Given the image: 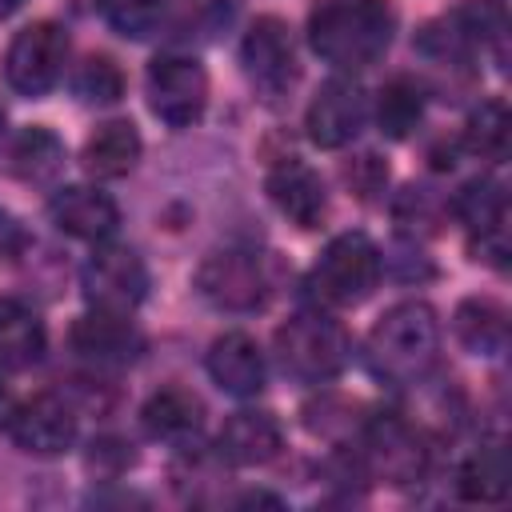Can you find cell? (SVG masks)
Returning a JSON list of instances; mask_svg holds the SVG:
<instances>
[{"mask_svg":"<svg viewBox=\"0 0 512 512\" xmlns=\"http://www.w3.org/2000/svg\"><path fill=\"white\" fill-rule=\"evenodd\" d=\"M456 492H460V500H472V504H500L508 496V448L500 440L480 444L460 464Z\"/></svg>","mask_w":512,"mask_h":512,"instance_id":"cell-23","label":"cell"},{"mask_svg":"<svg viewBox=\"0 0 512 512\" xmlns=\"http://www.w3.org/2000/svg\"><path fill=\"white\" fill-rule=\"evenodd\" d=\"M72 88L84 104H116L124 96V72L112 56H84L72 76Z\"/></svg>","mask_w":512,"mask_h":512,"instance_id":"cell-28","label":"cell"},{"mask_svg":"<svg viewBox=\"0 0 512 512\" xmlns=\"http://www.w3.org/2000/svg\"><path fill=\"white\" fill-rule=\"evenodd\" d=\"M144 84L152 116L168 128H192L208 108V72L192 56H156Z\"/></svg>","mask_w":512,"mask_h":512,"instance_id":"cell-5","label":"cell"},{"mask_svg":"<svg viewBox=\"0 0 512 512\" xmlns=\"http://www.w3.org/2000/svg\"><path fill=\"white\" fill-rule=\"evenodd\" d=\"M208 376L228 396H256L264 388V352L248 332H224L208 348Z\"/></svg>","mask_w":512,"mask_h":512,"instance_id":"cell-18","label":"cell"},{"mask_svg":"<svg viewBox=\"0 0 512 512\" xmlns=\"http://www.w3.org/2000/svg\"><path fill=\"white\" fill-rule=\"evenodd\" d=\"M452 212L468 224L472 236H480V252L484 260H492L496 268H504V256H508V240H504V220H508V200H504V188L476 176L468 180L456 196H452Z\"/></svg>","mask_w":512,"mask_h":512,"instance_id":"cell-15","label":"cell"},{"mask_svg":"<svg viewBox=\"0 0 512 512\" xmlns=\"http://www.w3.org/2000/svg\"><path fill=\"white\" fill-rule=\"evenodd\" d=\"M284 436L272 412H232L216 436V452L220 460L236 464V468H260L268 460H276Z\"/></svg>","mask_w":512,"mask_h":512,"instance_id":"cell-17","label":"cell"},{"mask_svg":"<svg viewBox=\"0 0 512 512\" xmlns=\"http://www.w3.org/2000/svg\"><path fill=\"white\" fill-rule=\"evenodd\" d=\"M144 428L156 436V440H188L200 432L204 424V400L192 392V388H180V384H168L160 392H152L144 400Z\"/></svg>","mask_w":512,"mask_h":512,"instance_id":"cell-20","label":"cell"},{"mask_svg":"<svg viewBox=\"0 0 512 512\" xmlns=\"http://www.w3.org/2000/svg\"><path fill=\"white\" fill-rule=\"evenodd\" d=\"M364 460L380 480L404 488L424 476L428 448L400 412H376L364 420Z\"/></svg>","mask_w":512,"mask_h":512,"instance_id":"cell-8","label":"cell"},{"mask_svg":"<svg viewBox=\"0 0 512 512\" xmlns=\"http://www.w3.org/2000/svg\"><path fill=\"white\" fill-rule=\"evenodd\" d=\"M48 216L52 224L72 236V240H88V244H104L116 228H120V208L108 192L100 188H88V184H72V188H60L52 200H48Z\"/></svg>","mask_w":512,"mask_h":512,"instance_id":"cell-13","label":"cell"},{"mask_svg":"<svg viewBox=\"0 0 512 512\" xmlns=\"http://www.w3.org/2000/svg\"><path fill=\"white\" fill-rule=\"evenodd\" d=\"M132 464V452H128V444H120V440H96L92 444V452H88V468L96 472V476H120L124 468Z\"/></svg>","mask_w":512,"mask_h":512,"instance_id":"cell-32","label":"cell"},{"mask_svg":"<svg viewBox=\"0 0 512 512\" xmlns=\"http://www.w3.org/2000/svg\"><path fill=\"white\" fill-rule=\"evenodd\" d=\"M104 24L128 40H144L156 32L164 16V0H96Z\"/></svg>","mask_w":512,"mask_h":512,"instance_id":"cell-29","label":"cell"},{"mask_svg":"<svg viewBox=\"0 0 512 512\" xmlns=\"http://www.w3.org/2000/svg\"><path fill=\"white\" fill-rule=\"evenodd\" d=\"M64 60H68V32L52 20H40L16 32V40L8 44L4 76L20 96H44L60 80Z\"/></svg>","mask_w":512,"mask_h":512,"instance_id":"cell-7","label":"cell"},{"mask_svg":"<svg viewBox=\"0 0 512 512\" xmlns=\"http://www.w3.org/2000/svg\"><path fill=\"white\" fill-rule=\"evenodd\" d=\"M8 432L20 452L60 456L76 440V408L56 392H36L32 400H24L8 412Z\"/></svg>","mask_w":512,"mask_h":512,"instance_id":"cell-11","label":"cell"},{"mask_svg":"<svg viewBox=\"0 0 512 512\" xmlns=\"http://www.w3.org/2000/svg\"><path fill=\"white\" fill-rule=\"evenodd\" d=\"M452 332L472 356H500L508 348V312L492 296H468L452 316Z\"/></svg>","mask_w":512,"mask_h":512,"instance_id":"cell-21","label":"cell"},{"mask_svg":"<svg viewBox=\"0 0 512 512\" xmlns=\"http://www.w3.org/2000/svg\"><path fill=\"white\" fill-rule=\"evenodd\" d=\"M376 120H380V132L388 140H408L416 132V124L424 120V88L412 76H392L380 88Z\"/></svg>","mask_w":512,"mask_h":512,"instance_id":"cell-25","label":"cell"},{"mask_svg":"<svg viewBox=\"0 0 512 512\" xmlns=\"http://www.w3.org/2000/svg\"><path fill=\"white\" fill-rule=\"evenodd\" d=\"M268 196L272 204L296 224V228H320L324 216H328V192H324V180L312 164H304L300 156H288L280 160L272 172H268Z\"/></svg>","mask_w":512,"mask_h":512,"instance_id":"cell-14","label":"cell"},{"mask_svg":"<svg viewBox=\"0 0 512 512\" xmlns=\"http://www.w3.org/2000/svg\"><path fill=\"white\" fill-rule=\"evenodd\" d=\"M20 4H24V0H0V20H4V16H12Z\"/></svg>","mask_w":512,"mask_h":512,"instance_id":"cell-34","label":"cell"},{"mask_svg":"<svg viewBox=\"0 0 512 512\" xmlns=\"http://www.w3.org/2000/svg\"><path fill=\"white\" fill-rule=\"evenodd\" d=\"M380 272H384L380 248L364 232H340L336 240H328V248L312 264L308 288L316 300L332 308H352L372 296V288L380 284Z\"/></svg>","mask_w":512,"mask_h":512,"instance_id":"cell-3","label":"cell"},{"mask_svg":"<svg viewBox=\"0 0 512 512\" xmlns=\"http://www.w3.org/2000/svg\"><path fill=\"white\" fill-rule=\"evenodd\" d=\"M464 148L488 164L508 156V108L504 100H484L464 124Z\"/></svg>","mask_w":512,"mask_h":512,"instance_id":"cell-27","label":"cell"},{"mask_svg":"<svg viewBox=\"0 0 512 512\" xmlns=\"http://www.w3.org/2000/svg\"><path fill=\"white\" fill-rule=\"evenodd\" d=\"M44 344L48 336H44L40 316L16 296H0V368L28 372L32 364H40Z\"/></svg>","mask_w":512,"mask_h":512,"instance_id":"cell-19","label":"cell"},{"mask_svg":"<svg viewBox=\"0 0 512 512\" xmlns=\"http://www.w3.org/2000/svg\"><path fill=\"white\" fill-rule=\"evenodd\" d=\"M136 160H140V132L128 120H108L84 140V168L92 176H104V180L128 176Z\"/></svg>","mask_w":512,"mask_h":512,"instance_id":"cell-22","label":"cell"},{"mask_svg":"<svg viewBox=\"0 0 512 512\" xmlns=\"http://www.w3.org/2000/svg\"><path fill=\"white\" fill-rule=\"evenodd\" d=\"M0 124H4V108H0Z\"/></svg>","mask_w":512,"mask_h":512,"instance_id":"cell-35","label":"cell"},{"mask_svg":"<svg viewBox=\"0 0 512 512\" xmlns=\"http://www.w3.org/2000/svg\"><path fill=\"white\" fill-rule=\"evenodd\" d=\"M240 64H244V72L260 96H268V100L284 96L300 76L288 24L280 16L252 20V28L244 32V44H240Z\"/></svg>","mask_w":512,"mask_h":512,"instance_id":"cell-9","label":"cell"},{"mask_svg":"<svg viewBox=\"0 0 512 512\" xmlns=\"http://www.w3.org/2000/svg\"><path fill=\"white\" fill-rule=\"evenodd\" d=\"M440 212H444V204L428 188H416V184L404 188L400 200H396V208H392L400 232H408V236H432L440 228Z\"/></svg>","mask_w":512,"mask_h":512,"instance_id":"cell-30","label":"cell"},{"mask_svg":"<svg viewBox=\"0 0 512 512\" xmlns=\"http://www.w3.org/2000/svg\"><path fill=\"white\" fill-rule=\"evenodd\" d=\"M8 168L24 184H48L64 168V144L48 128H24L8 148Z\"/></svg>","mask_w":512,"mask_h":512,"instance_id":"cell-24","label":"cell"},{"mask_svg":"<svg viewBox=\"0 0 512 512\" xmlns=\"http://www.w3.org/2000/svg\"><path fill=\"white\" fill-rule=\"evenodd\" d=\"M344 184L352 188L356 200L372 204V200H380L384 188H388V164H384L376 152H364V156H356L352 164H344Z\"/></svg>","mask_w":512,"mask_h":512,"instance_id":"cell-31","label":"cell"},{"mask_svg":"<svg viewBox=\"0 0 512 512\" xmlns=\"http://www.w3.org/2000/svg\"><path fill=\"white\" fill-rule=\"evenodd\" d=\"M196 284H200L204 300L224 308V312H256L272 296V280H268L264 260L256 252H244V248L212 252L200 264Z\"/></svg>","mask_w":512,"mask_h":512,"instance_id":"cell-6","label":"cell"},{"mask_svg":"<svg viewBox=\"0 0 512 512\" xmlns=\"http://www.w3.org/2000/svg\"><path fill=\"white\" fill-rule=\"evenodd\" d=\"M452 28L460 32V40L472 48V52H500L504 48V36H508V12L500 0H464L448 12Z\"/></svg>","mask_w":512,"mask_h":512,"instance_id":"cell-26","label":"cell"},{"mask_svg":"<svg viewBox=\"0 0 512 512\" xmlns=\"http://www.w3.org/2000/svg\"><path fill=\"white\" fill-rule=\"evenodd\" d=\"M348 352H352V344H348L344 328L320 312H300L276 328L280 368L304 384H324V380L340 376L348 364Z\"/></svg>","mask_w":512,"mask_h":512,"instance_id":"cell-4","label":"cell"},{"mask_svg":"<svg viewBox=\"0 0 512 512\" xmlns=\"http://www.w3.org/2000/svg\"><path fill=\"white\" fill-rule=\"evenodd\" d=\"M80 284H84V296H88L92 308L128 316L148 296V268L132 248L108 244V248H96L88 256V264L80 272Z\"/></svg>","mask_w":512,"mask_h":512,"instance_id":"cell-10","label":"cell"},{"mask_svg":"<svg viewBox=\"0 0 512 512\" xmlns=\"http://www.w3.org/2000/svg\"><path fill=\"white\" fill-rule=\"evenodd\" d=\"M72 348L88 360V364H100V368H112V364H128L140 356L144 348V336L136 332V324L124 316V312H88L72 324Z\"/></svg>","mask_w":512,"mask_h":512,"instance_id":"cell-16","label":"cell"},{"mask_svg":"<svg viewBox=\"0 0 512 512\" xmlns=\"http://www.w3.org/2000/svg\"><path fill=\"white\" fill-rule=\"evenodd\" d=\"M20 248H24V228L8 212H0V256H16Z\"/></svg>","mask_w":512,"mask_h":512,"instance_id":"cell-33","label":"cell"},{"mask_svg":"<svg viewBox=\"0 0 512 512\" xmlns=\"http://www.w3.org/2000/svg\"><path fill=\"white\" fill-rule=\"evenodd\" d=\"M440 352V320L432 304H392L368 332V364L388 384H416L428 376Z\"/></svg>","mask_w":512,"mask_h":512,"instance_id":"cell-2","label":"cell"},{"mask_svg":"<svg viewBox=\"0 0 512 512\" xmlns=\"http://www.w3.org/2000/svg\"><path fill=\"white\" fill-rule=\"evenodd\" d=\"M364 116H368V100H364L360 84H352V80H328L312 96L308 116H304V128H308V140L316 148H344L364 128Z\"/></svg>","mask_w":512,"mask_h":512,"instance_id":"cell-12","label":"cell"},{"mask_svg":"<svg viewBox=\"0 0 512 512\" xmlns=\"http://www.w3.org/2000/svg\"><path fill=\"white\" fill-rule=\"evenodd\" d=\"M396 32L388 0H320L308 16V44L340 72L372 68Z\"/></svg>","mask_w":512,"mask_h":512,"instance_id":"cell-1","label":"cell"}]
</instances>
